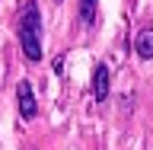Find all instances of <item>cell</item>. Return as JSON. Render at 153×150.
I'll return each mask as SVG.
<instances>
[{
    "label": "cell",
    "mask_w": 153,
    "mask_h": 150,
    "mask_svg": "<svg viewBox=\"0 0 153 150\" xmlns=\"http://www.w3.org/2000/svg\"><path fill=\"white\" fill-rule=\"evenodd\" d=\"M108 90H112V74H108V64H99L93 67V99L96 102H105L108 99Z\"/></svg>",
    "instance_id": "cell-3"
},
{
    "label": "cell",
    "mask_w": 153,
    "mask_h": 150,
    "mask_svg": "<svg viewBox=\"0 0 153 150\" xmlns=\"http://www.w3.org/2000/svg\"><path fill=\"white\" fill-rule=\"evenodd\" d=\"M57 3H61V0H57Z\"/></svg>",
    "instance_id": "cell-6"
},
{
    "label": "cell",
    "mask_w": 153,
    "mask_h": 150,
    "mask_svg": "<svg viewBox=\"0 0 153 150\" xmlns=\"http://www.w3.org/2000/svg\"><path fill=\"white\" fill-rule=\"evenodd\" d=\"M134 51H137V57H143V61L153 57V26H147V29L137 32V38H134Z\"/></svg>",
    "instance_id": "cell-4"
},
{
    "label": "cell",
    "mask_w": 153,
    "mask_h": 150,
    "mask_svg": "<svg viewBox=\"0 0 153 150\" xmlns=\"http://www.w3.org/2000/svg\"><path fill=\"white\" fill-rule=\"evenodd\" d=\"M16 105H19V118H26V122L38 115V102H35V93H32L29 80H19L16 83Z\"/></svg>",
    "instance_id": "cell-2"
},
{
    "label": "cell",
    "mask_w": 153,
    "mask_h": 150,
    "mask_svg": "<svg viewBox=\"0 0 153 150\" xmlns=\"http://www.w3.org/2000/svg\"><path fill=\"white\" fill-rule=\"evenodd\" d=\"M16 35L22 45V54L29 61H42V10H38V0H22Z\"/></svg>",
    "instance_id": "cell-1"
},
{
    "label": "cell",
    "mask_w": 153,
    "mask_h": 150,
    "mask_svg": "<svg viewBox=\"0 0 153 150\" xmlns=\"http://www.w3.org/2000/svg\"><path fill=\"white\" fill-rule=\"evenodd\" d=\"M80 3V22L83 26H96V10H99V0H76Z\"/></svg>",
    "instance_id": "cell-5"
}]
</instances>
